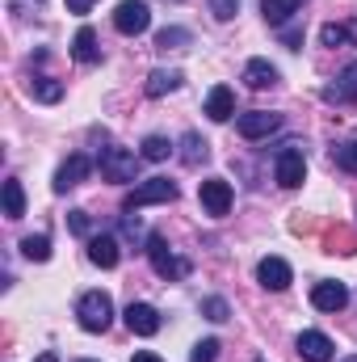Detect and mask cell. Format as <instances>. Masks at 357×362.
Segmentation results:
<instances>
[{
  "label": "cell",
  "instance_id": "15",
  "mask_svg": "<svg viewBox=\"0 0 357 362\" xmlns=\"http://www.w3.org/2000/svg\"><path fill=\"white\" fill-rule=\"evenodd\" d=\"M236 114V93L227 89V85H214V89L206 93V118L210 122H227Z\"/></svg>",
  "mask_w": 357,
  "mask_h": 362
},
{
  "label": "cell",
  "instance_id": "14",
  "mask_svg": "<svg viewBox=\"0 0 357 362\" xmlns=\"http://www.w3.org/2000/svg\"><path fill=\"white\" fill-rule=\"evenodd\" d=\"M324 101H332V105H349V101H357V64H349V68L324 89Z\"/></svg>",
  "mask_w": 357,
  "mask_h": 362
},
{
  "label": "cell",
  "instance_id": "36",
  "mask_svg": "<svg viewBox=\"0 0 357 362\" xmlns=\"http://www.w3.org/2000/svg\"><path fill=\"white\" fill-rule=\"evenodd\" d=\"M131 362H164V358H156L152 350H139V354H135V358H131Z\"/></svg>",
  "mask_w": 357,
  "mask_h": 362
},
{
  "label": "cell",
  "instance_id": "29",
  "mask_svg": "<svg viewBox=\"0 0 357 362\" xmlns=\"http://www.w3.org/2000/svg\"><path fill=\"white\" fill-rule=\"evenodd\" d=\"M202 312H206V320H214V325H223V320L231 316V308H227V299H219V295H210V299L202 303Z\"/></svg>",
  "mask_w": 357,
  "mask_h": 362
},
{
  "label": "cell",
  "instance_id": "21",
  "mask_svg": "<svg viewBox=\"0 0 357 362\" xmlns=\"http://www.w3.org/2000/svg\"><path fill=\"white\" fill-rule=\"evenodd\" d=\"M181 148H185V152H181L185 165H202V160L210 156V144H206L198 131H185V135H181Z\"/></svg>",
  "mask_w": 357,
  "mask_h": 362
},
{
  "label": "cell",
  "instance_id": "12",
  "mask_svg": "<svg viewBox=\"0 0 357 362\" xmlns=\"http://www.w3.org/2000/svg\"><path fill=\"white\" fill-rule=\"evenodd\" d=\"M298 358L307 362H332V354H337V346L324 337V333H315V329H307V333H298Z\"/></svg>",
  "mask_w": 357,
  "mask_h": 362
},
{
  "label": "cell",
  "instance_id": "25",
  "mask_svg": "<svg viewBox=\"0 0 357 362\" xmlns=\"http://www.w3.org/2000/svg\"><path fill=\"white\" fill-rule=\"evenodd\" d=\"M139 156H143V160H152V165H160V160H169V156H173V144H169L164 135H147Z\"/></svg>",
  "mask_w": 357,
  "mask_h": 362
},
{
  "label": "cell",
  "instance_id": "24",
  "mask_svg": "<svg viewBox=\"0 0 357 362\" xmlns=\"http://www.w3.org/2000/svg\"><path fill=\"white\" fill-rule=\"evenodd\" d=\"M189 42H193V34L181 30V25H164V30L156 34V47H160V51H181V47H189Z\"/></svg>",
  "mask_w": 357,
  "mask_h": 362
},
{
  "label": "cell",
  "instance_id": "23",
  "mask_svg": "<svg viewBox=\"0 0 357 362\" xmlns=\"http://www.w3.org/2000/svg\"><path fill=\"white\" fill-rule=\"evenodd\" d=\"M4 215L8 219L25 215V189H21V181H4Z\"/></svg>",
  "mask_w": 357,
  "mask_h": 362
},
{
  "label": "cell",
  "instance_id": "11",
  "mask_svg": "<svg viewBox=\"0 0 357 362\" xmlns=\"http://www.w3.org/2000/svg\"><path fill=\"white\" fill-rule=\"evenodd\" d=\"M126 329L139 333V337H156L160 333V312L152 303H131L126 308Z\"/></svg>",
  "mask_w": 357,
  "mask_h": 362
},
{
  "label": "cell",
  "instance_id": "9",
  "mask_svg": "<svg viewBox=\"0 0 357 362\" xmlns=\"http://www.w3.org/2000/svg\"><path fill=\"white\" fill-rule=\"evenodd\" d=\"M89 173H92V160H89V156H80V152H76V156H68V160L59 165V173H55V194H68L72 185H80Z\"/></svg>",
  "mask_w": 357,
  "mask_h": 362
},
{
  "label": "cell",
  "instance_id": "33",
  "mask_svg": "<svg viewBox=\"0 0 357 362\" xmlns=\"http://www.w3.org/2000/svg\"><path fill=\"white\" fill-rule=\"evenodd\" d=\"M122 232H126V236H131V240H135V236H143V228H139V219H131V215H126V219H122Z\"/></svg>",
  "mask_w": 357,
  "mask_h": 362
},
{
  "label": "cell",
  "instance_id": "1",
  "mask_svg": "<svg viewBox=\"0 0 357 362\" xmlns=\"http://www.w3.org/2000/svg\"><path fill=\"white\" fill-rule=\"evenodd\" d=\"M76 316H80V329L85 333H105L114 325V299L105 291H89V295H80Z\"/></svg>",
  "mask_w": 357,
  "mask_h": 362
},
{
  "label": "cell",
  "instance_id": "19",
  "mask_svg": "<svg viewBox=\"0 0 357 362\" xmlns=\"http://www.w3.org/2000/svg\"><path fill=\"white\" fill-rule=\"evenodd\" d=\"M320 42H324V47H345V42L357 47V17H353V21H341V25H337V21H328V25L320 30Z\"/></svg>",
  "mask_w": 357,
  "mask_h": 362
},
{
  "label": "cell",
  "instance_id": "18",
  "mask_svg": "<svg viewBox=\"0 0 357 362\" xmlns=\"http://www.w3.org/2000/svg\"><path fill=\"white\" fill-rule=\"evenodd\" d=\"M244 85H248V89H273V85H277V68H273L269 59H248Z\"/></svg>",
  "mask_w": 357,
  "mask_h": 362
},
{
  "label": "cell",
  "instance_id": "17",
  "mask_svg": "<svg viewBox=\"0 0 357 362\" xmlns=\"http://www.w3.org/2000/svg\"><path fill=\"white\" fill-rule=\"evenodd\" d=\"M118 257H122V253H118V240H114V236H92V240H89V262H92V266L114 270V266H118Z\"/></svg>",
  "mask_w": 357,
  "mask_h": 362
},
{
  "label": "cell",
  "instance_id": "8",
  "mask_svg": "<svg viewBox=\"0 0 357 362\" xmlns=\"http://www.w3.org/2000/svg\"><path fill=\"white\" fill-rule=\"evenodd\" d=\"M240 135L244 139H265V135H273L277 127H282V114H269V110H248V114H240Z\"/></svg>",
  "mask_w": 357,
  "mask_h": 362
},
{
  "label": "cell",
  "instance_id": "16",
  "mask_svg": "<svg viewBox=\"0 0 357 362\" xmlns=\"http://www.w3.org/2000/svg\"><path fill=\"white\" fill-rule=\"evenodd\" d=\"M72 59H76V64H101V47H97L92 25H80V30H76V38H72Z\"/></svg>",
  "mask_w": 357,
  "mask_h": 362
},
{
  "label": "cell",
  "instance_id": "38",
  "mask_svg": "<svg viewBox=\"0 0 357 362\" xmlns=\"http://www.w3.org/2000/svg\"><path fill=\"white\" fill-rule=\"evenodd\" d=\"M345 362H357V358H345Z\"/></svg>",
  "mask_w": 357,
  "mask_h": 362
},
{
  "label": "cell",
  "instance_id": "22",
  "mask_svg": "<svg viewBox=\"0 0 357 362\" xmlns=\"http://www.w3.org/2000/svg\"><path fill=\"white\" fill-rule=\"evenodd\" d=\"M181 81H185L181 72H164V68H160V72H152V76H147V97H164V93H177V89H181Z\"/></svg>",
  "mask_w": 357,
  "mask_h": 362
},
{
  "label": "cell",
  "instance_id": "34",
  "mask_svg": "<svg viewBox=\"0 0 357 362\" xmlns=\"http://www.w3.org/2000/svg\"><path fill=\"white\" fill-rule=\"evenodd\" d=\"M282 42H286V47H298V42H303V34H298V30H282Z\"/></svg>",
  "mask_w": 357,
  "mask_h": 362
},
{
  "label": "cell",
  "instance_id": "5",
  "mask_svg": "<svg viewBox=\"0 0 357 362\" xmlns=\"http://www.w3.org/2000/svg\"><path fill=\"white\" fill-rule=\"evenodd\" d=\"M147 257H152V266H156L160 278H185L189 274V262H181L177 253L169 249L164 236H147Z\"/></svg>",
  "mask_w": 357,
  "mask_h": 362
},
{
  "label": "cell",
  "instance_id": "30",
  "mask_svg": "<svg viewBox=\"0 0 357 362\" xmlns=\"http://www.w3.org/2000/svg\"><path fill=\"white\" fill-rule=\"evenodd\" d=\"M214 358H219V341H214V337L198 341V346H193V354H189V362H214Z\"/></svg>",
  "mask_w": 357,
  "mask_h": 362
},
{
  "label": "cell",
  "instance_id": "4",
  "mask_svg": "<svg viewBox=\"0 0 357 362\" xmlns=\"http://www.w3.org/2000/svg\"><path fill=\"white\" fill-rule=\"evenodd\" d=\"M273 177H277V185H286V189L303 185V177H307V160H303V148H298V144H286V148L277 152Z\"/></svg>",
  "mask_w": 357,
  "mask_h": 362
},
{
  "label": "cell",
  "instance_id": "31",
  "mask_svg": "<svg viewBox=\"0 0 357 362\" xmlns=\"http://www.w3.org/2000/svg\"><path fill=\"white\" fill-rule=\"evenodd\" d=\"M210 13H214L219 21H231V17L240 13V0H210Z\"/></svg>",
  "mask_w": 357,
  "mask_h": 362
},
{
  "label": "cell",
  "instance_id": "10",
  "mask_svg": "<svg viewBox=\"0 0 357 362\" xmlns=\"http://www.w3.org/2000/svg\"><path fill=\"white\" fill-rule=\"evenodd\" d=\"M311 303H315L320 312H341V308L349 303V286H345V282H315V286H311Z\"/></svg>",
  "mask_w": 357,
  "mask_h": 362
},
{
  "label": "cell",
  "instance_id": "2",
  "mask_svg": "<svg viewBox=\"0 0 357 362\" xmlns=\"http://www.w3.org/2000/svg\"><path fill=\"white\" fill-rule=\"evenodd\" d=\"M177 198V185L169 177H147L143 185H135L126 194V211H139V206H156V202H173Z\"/></svg>",
  "mask_w": 357,
  "mask_h": 362
},
{
  "label": "cell",
  "instance_id": "13",
  "mask_svg": "<svg viewBox=\"0 0 357 362\" xmlns=\"http://www.w3.org/2000/svg\"><path fill=\"white\" fill-rule=\"evenodd\" d=\"M290 278H294V274H290V266H286L282 257H265V262L257 266V282H261L265 291H286Z\"/></svg>",
  "mask_w": 357,
  "mask_h": 362
},
{
  "label": "cell",
  "instance_id": "3",
  "mask_svg": "<svg viewBox=\"0 0 357 362\" xmlns=\"http://www.w3.org/2000/svg\"><path fill=\"white\" fill-rule=\"evenodd\" d=\"M147 25H152V8H147L143 0H122V4L114 8V30H118V34L135 38V34H143Z\"/></svg>",
  "mask_w": 357,
  "mask_h": 362
},
{
  "label": "cell",
  "instance_id": "27",
  "mask_svg": "<svg viewBox=\"0 0 357 362\" xmlns=\"http://www.w3.org/2000/svg\"><path fill=\"white\" fill-rule=\"evenodd\" d=\"M21 253H25L30 262H47V257H51V240H47V236H25V240H21Z\"/></svg>",
  "mask_w": 357,
  "mask_h": 362
},
{
  "label": "cell",
  "instance_id": "28",
  "mask_svg": "<svg viewBox=\"0 0 357 362\" xmlns=\"http://www.w3.org/2000/svg\"><path fill=\"white\" fill-rule=\"evenodd\" d=\"M332 160H337V169H345V173H357V139L341 144V148H332Z\"/></svg>",
  "mask_w": 357,
  "mask_h": 362
},
{
  "label": "cell",
  "instance_id": "32",
  "mask_svg": "<svg viewBox=\"0 0 357 362\" xmlns=\"http://www.w3.org/2000/svg\"><path fill=\"white\" fill-rule=\"evenodd\" d=\"M68 228H72L76 236H89V215H85V211H72V215H68Z\"/></svg>",
  "mask_w": 357,
  "mask_h": 362
},
{
  "label": "cell",
  "instance_id": "37",
  "mask_svg": "<svg viewBox=\"0 0 357 362\" xmlns=\"http://www.w3.org/2000/svg\"><path fill=\"white\" fill-rule=\"evenodd\" d=\"M38 362H59V358H55V354H42V358H38Z\"/></svg>",
  "mask_w": 357,
  "mask_h": 362
},
{
  "label": "cell",
  "instance_id": "7",
  "mask_svg": "<svg viewBox=\"0 0 357 362\" xmlns=\"http://www.w3.org/2000/svg\"><path fill=\"white\" fill-rule=\"evenodd\" d=\"M198 198H202V206H206V215H214V219H223L227 211H231V185L223 177H210L202 181V189H198Z\"/></svg>",
  "mask_w": 357,
  "mask_h": 362
},
{
  "label": "cell",
  "instance_id": "35",
  "mask_svg": "<svg viewBox=\"0 0 357 362\" xmlns=\"http://www.w3.org/2000/svg\"><path fill=\"white\" fill-rule=\"evenodd\" d=\"M92 4H97V0H68V8H72V13H89Z\"/></svg>",
  "mask_w": 357,
  "mask_h": 362
},
{
  "label": "cell",
  "instance_id": "6",
  "mask_svg": "<svg viewBox=\"0 0 357 362\" xmlns=\"http://www.w3.org/2000/svg\"><path fill=\"white\" fill-rule=\"evenodd\" d=\"M139 173V156L126 148H105L101 152V177L105 181H135Z\"/></svg>",
  "mask_w": 357,
  "mask_h": 362
},
{
  "label": "cell",
  "instance_id": "26",
  "mask_svg": "<svg viewBox=\"0 0 357 362\" xmlns=\"http://www.w3.org/2000/svg\"><path fill=\"white\" fill-rule=\"evenodd\" d=\"M30 93H34L38 101H47V105H51V101H59V97H63V85H59V81H51V76H34V81H30Z\"/></svg>",
  "mask_w": 357,
  "mask_h": 362
},
{
  "label": "cell",
  "instance_id": "20",
  "mask_svg": "<svg viewBox=\"0 0 357 362\" xmlns=\"http://www.w3.org/2000/svg\"><path fill=\"white\" fill-rule=\"evenodd\" d=\"M298 8H303V0H261V13L269 25H286Z\"/></svg>",
  "mask_w": 357,
  "mask_h": 362
}]
</instances>
